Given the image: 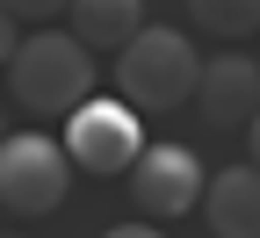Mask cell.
<instances>
[{
  "label": "cell",
  "mask_w": 260,
  "mask_h": 238,
  "mask_svg": "<svg viewBox=\"0 0 260 238\" xmlns=\"http://www.w3.org/2000/svg\"><path fill=\"white\" fill-rule=\"evenodd\" d=\"M8 87H15V101L29 116H73L94 94V51L80 37H65V29H37V37L15 44Z\"/></svg>",
  "instance_id": "cell-1"
},
{
  "label": "cell",
  "mask_w": 260,
  "mask_h": 238,
  "mask_svg": "<svg viewBox=\"0 0 260 238\" xmlns=\"http://www.w3.org/2000/svg\"><path fill=\"white\" fill-rule=\"evenodd\" d=\"M195 80H203V51H195L181 29L145 22L138 37L116 51V94L130 109H181V101H195Z\"/></svg>",
  "instance_id": "cell-2"
},
{
  "label": "cell",
  "mask_w": 260,
  "mask_h": 238,
  "mask_svg": "<svg viewBox=\"0 0 260 238\" xmlns=\"http://www.w3.org/2000/svg\"><path fill=\"white\" fill-rule=\"evenodd\" d=\"M65 188H73V159L58 138H37V130L0 138V210L8 217H51Z\"/></svg>",
  "instance_id": "cell-3"
},
{
  "label": "cell",
  "mask_w": 260,
  "mask_h": 238,
  "mask_svg": "<svg viewBox=\"0 0 260 238\" xmlns=\"http://www.w3.org/2000/svg\"><path fill=\"white\" fill-rule=\"evenodd\" d=\"M65 159L80 166V174H130L138 166V152H145V123H138V109L116 94H87L80 109H73V123H65Z\"/></svg>",
  "instance_id": "cell-4"
},
{
  "label": "cell",
  "mask_w": 260,
  "mask_h": 238,
  "mask_svg": "<svg viewBox=\"0 0 260 238\" xmlns=\"http://www.w3.org/2000/svg\"><path fill=\"white\" fill-rule=\"evenodd\" d=\"M203 159H195L188 145H145L138 166H130V202L159 224V217H188V210H203Z\"/></svg>",
  "instance_id": "cell-5"
},
{
  "label": "cell",
  "mask_w": 260,
  "mask_h": 238,
  "mask_svg": "<svg viewBox=\"0 0 260 238\" xmlns=\"http://www.w3.org/2000/svg\"><path fill=\"white\" fill-rule=\"evenodd\" d=\"M195 109H203V123H217V130H246V123L260 116V58H246V51L203 58Z\"/></svg>",
  "instance_id": "cell-6"
},
{
  "label": "cell",
  "mask_w": 260,
  "mask_h": 238,
  "mask_svg": "<svg viewBox=\"0 0 260 238\" xmlns=\"http://www.w3.org/2000/svg\"><path fill=\"white\" fill-rule=\"evenodd\" d=\"M203 217H210L217 238H260V166H253V159L210 174V188H203Z\"/></svg>",
  "instance_id": "cell-7"
},
{
  "label": "cell",
  "mask_w": 260,
  "mask_h": 238,
  "mask_svg": "<svg viewBox=\"0 0 260 238\" xmlns=\"http://www.w3.org/2000/svg\"><path fill=\"white\" fill-rule=\"evenodd\" d=\"M65 15H73V37L87 51H123L145 29V0H73Z\"/></svg>",
  "instance_id": "cell-8"
},
{
  "label": "cell",
  "mask_w": 260,
  "mask_h": 238,
  "mask_svg": "<svg viewBox=\"0 0 260 238\" xmlns=\"http://www.w3.org/2000/svg\"><path fill=\"white\" fill-rule=\"evenodd\" d=\"M188 22L224 44H246V37H260V0H188Z\"/></svg>",
  "instance_id": "cell-9"
},
{
  "label": "cell",
  "mask_w": 260,
  "mask_h": 238,
  "mask_svg": "<svg viewBox=\"0 0 260 238\" xmlns=\"http://www.w3.org/2000/svg\"><path fill=\"white\" fill-rule=\"evenodd\" d=\"M0 8H8L15 22H51V15H65V8H73V0H0Z\"/></svg>",
  "instance_id": "cell-10"
},
{
  "label": "cell",
  "mask_w": 260,
  "mask_h": 238,
  "mask_svg": "<svg viewBox=\"0 0 260 238\" xmlns=\"http://www.w3.org/2000/svg\"><path fill=\"white\" fill-rule=\"evenodd\" d=\"M15 44H22V37H15V15L0 8V73H8V58H15Z\"/></svg>",
  "instance_id": "cell-11"
},
{
  "label": "cell",
  "mask_w": 260,
  "mask_h": 238,
  "mask_svg": "<svg viewBox=\"0 0 260 238\" xmlns=\"http://www.w3.org/2000/svg\"><path fill=\"white\" fill-rule=\"evenodd\" d=\"M102 238H159V224H152V217H145V224H109Z\"/></svg>",
  "instance_id": "cell-12"
},
{
  "label": "cell",
  "mask_w": 260,
  "mask_h": 238,
  "mask_svg": "<svg viewBox=\"0 0 260 238\" xmlns=\"http://www.w3.org/2000/svg\"><path fill=\"white\" fill-rule=\"evenodd\" d=\"M246 159H253V166H260V116H253V123H246Z\"/></svg>",
  "instance_id": "cell-13"
},
{
  "label": "cell",
  "mask_w": 260,
  "mask_h": 238,
  "mask_svg": "<svg viewBox=\"0 0 260 238\" xmlns=\"http://www.w3.org/2000/svg\"><path fill=\"white\" fill-rule=\"evenodd\" d=\"M0 138H8V109H0Z\"/></svg>",
  "instance_id": "cell-14"
},
{
  "label": "cell",
  "mask_w": 260,
  "mask_h": 238,
  "mask_svg": "<svg viewBox=\"0 0 260 238\" xmlns=\"http://www.w3.org/2000/svg\"><path fill=\"white\" fill-rule=\"evenodd\" d=\"M8 238H15V231H8Z\"/></svg>",
  "instance_id": "cell-15"
}]
</instances>
